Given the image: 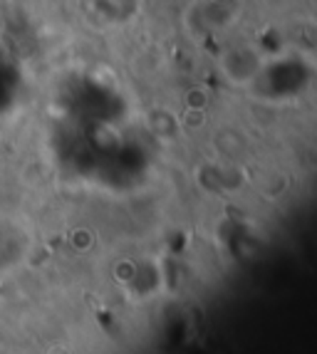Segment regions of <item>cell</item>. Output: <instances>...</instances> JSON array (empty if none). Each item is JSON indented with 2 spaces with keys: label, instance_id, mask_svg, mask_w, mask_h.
<instances>
[{
  "label": "cell",
  "instance_id": "cell-1",
  "mask_svg": "<svg viewBox=\"0 0 317 354\" xmlns=\"http://www.w3.org/2000/svg\"><path fill=\"white\" fill-rule=\"evenodd\" d=\"M265 67V57L253 45H233L221 57V70L228 82L248 87L258 80L260 70Z\"/></svg>",
  "mask_w": 317,
  "mask_h": 354
}]
</instances>
